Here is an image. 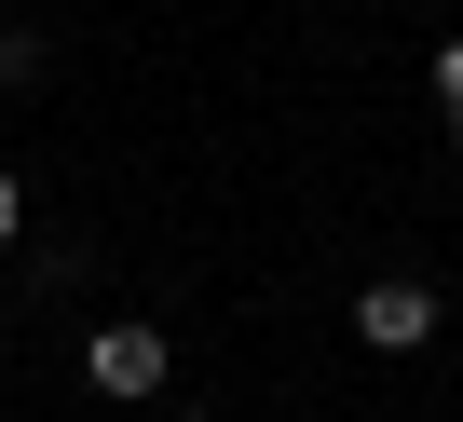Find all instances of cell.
<instances>
[{
	"label": "cell",
	"mask_w": 463,
	"mask_h": 422,
	"mask_svg": "<svg viewBox=\"0 0 463 422\" xmlns=\"http://www.w3.org/2000/svg\"><path fill=\"white\" fill-rule=\"evenodd\" d=\"M55 55H42V28H14V14H0V96H28Z\"/></svg>",
	"instance_id": "obj_3"
},
{
	"label": "cell",
	"mask_w": 463,
	"mask_h": 422,
	"mask_svg": "<svg viewBox=\"0 0 463 422\" xmlns=\"http://www.w3.org/2000/svg\"><path fill=\"white\" fill-rule=\"evenodd\" d=\"M82 381H96V395H123V408H137V395H164V381H177V327H150V314L82 327Z\"/></svg>",
	"instance_id": "obj_1"
},
{
	"label": "cell",
	"mask_w": 463,
	"mask_h": 422,
	"mask_svg": "<svg viewBox=\"0 0 463 422\" xmlns=\"http://www.w3.org/2000/svg\"><path fill=\"white\" fill-rule=\"evenodd\" d=\"M436 109H463V28L436 42Z\"/></svg>",
	"instance_id": "obj_4"
},
{
	"label": "cell",
	"mask_w": 463,
	"mask_h": 422,
	"mask_svg": "<svg viewBox=\"0 0 463 422\" xmlns=\"http://www.w3.org/2000/svg\"><path fill=\"white\" fill-rule=\"evenodd\" d=\"M449 150H463V109H449Z\"/></svg>",
	"instance_id": "obj_6"
},
{
	"label": "cell",
	"mask_w": 463,
	"mask_h": 422,
	"mask_svg": "<svg viewBox=\"0 0 463 422\" xmlns=\"http://www.w3.org/2000/svg\"><path fill=\"white\" fill-rule=\"evenodd\" d=\"M0 14H14V0H0Z\"/></svg>",
	"instance_id": "obj_7"
},
{
	"label": "cell",
	"mask_w": 463,
	"mask_h": 422,
	"mask_svg": "<svg viewBox=\"0 0 463 422\" xmlns=\"http://www.w3.org/2000/svg\"><path fill=\"white\" fill-rule=\"evenodd\" d=\"M28 232V191H14V164H0V246H14Z\"/></svg>",
	"instance_id": "obj_5"
},
{
	"label": "cell",
	"mask_w": 463,
	"mask_h": 422,
	"mask_svg": "<svg viewBox=\"0 0 463 422\" xmlns=\"http://www.w3.org/2000/svg\"><path fill=\"white\" fill-rule=\"evenodd\" d=\"M341 327H354V341H368V354H422V341H436V327H449V300H436V286H422V273H368V286H354V314H341Z\"/></svg>",
	"instance_id": "obj_2"
}]
</instances>
